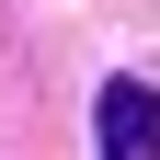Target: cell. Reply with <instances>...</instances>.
<instances>
[{
	"label": "cell",
	"instance_id": "6da1fadb",
	"mask_svg": "<svg viewBox=\"0 0 160 160\" xmlns=\"http://www.w3.org/2000/svg\"><path fill=\"white\" fill-rule=\"evenodd\" d=\"M103 160H160V92L149 80H114L103 92Z\"/></svg>",
	"mask_w": 160,
	"mask_h": 160
}]
</instances>
